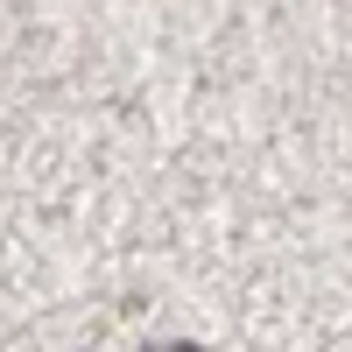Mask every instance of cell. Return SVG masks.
<instances>
[]
</instances>
